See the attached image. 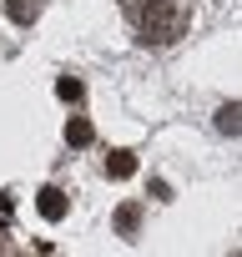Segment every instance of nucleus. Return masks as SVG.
Masks as SVG:
<instances>
[{
    "instance_id": "obj_9",
    "label": "nucleus",
    "mask_w": 242,
    "mask_h": 257,
    "mask_svg": "<svg viewBox=\"0 0 242 257\" xmlns=\"http://www.w3.org/2000/svg\"><path fill=\"white\" fill-rule=\"evenodd\" d=\"M127 6H132V11H137V6H142V0H127Z\"/></svg>"
},
{
    "instance_id": "obj_4",
    "label": "nucleus",
    "mask_w": 242,
    "mask_h": 257,
    "mask_svg": "<svg viewBox=\"0 0 242 257\" xmlns=\"http://www.w3.org/2000/svg\"><path fill=\"white\" fill-rule=\"evenodd\" d=\"M6 11H11L16 26H31V21L41 16V0H6Z\"/></svg>"
},
{
    "instance_id": "obj_6",
    "label": "nucleus",
    "mask_w": 242,
    "mask_h": 257,
    "mask_svg": "<svg viewBox=\"0 0 242 257\" xmlns=\"http://www.w3.org/2000/svg\"><path fill=\"white\" fill-rule=\"evenodd\" d=\"M106 172H111V177H132V172H137V157H132V152H111V157H106Z\"/></svg>"
},
{
    "instance_id": "obj_2",
    "label": "nucleus",
    "mask_w": 242,
    "mask_h": 257,
    "mask_svg": "<svg viewBox=\"0 0 242 257\" xmlns=\"http://www.w3.org/2000/svg\"><path fill=\"white\" fill-rule=\"evenodd\" d=\"M36 207H41L46 222H61V217H66V192H61V187H41V192H36Z\"/></svg>"
},
{
    "instance_id": "obj_5",
    "label": "nucleus",
    "mask_w": 242,
    "mask_h": 257,
    "mask_svg": "<svg viewBox=\"0 0 242 257\" xmlns=\"http://www.w3.org/2000/svg\"><path fill=\"white\" fill-rule=\"evenodd\" d=\"M91 137H96V132H91V121H86V116H71L66 142H71V147H91Z\"/></svg>"
},
{
    "instance_id": "obj_7",
    "label": "nucleus",
    "mask_w": 242,
    "mask_h": 257,
    "mask_svg": "<svg viewBox=\"0 0 242 257\" xmlns=\"http://www.w3.org/2000/svg\"><path fill=\"white\" fill-rule=\"evenodd\" d=\"M137 222H142V207H137V202H127V207L116 212V232H127V237H132V232H137Z\"/></svg>"
},
{
    "instance_id": "obj_1",
    "label": "nucleus",
    "mask_w": 242,
    "mask_h": 257,
    "mask_svg": "<svg viewBox=\"0 0 242 257\" xmlns=\"http://www.w3.org/2000/svg\"><path fill=\"white\" fill-rule=\"evenodd\" d=\"M132 16H137L147 46H172V41H182L187 26H192V6H187V0H142Z\"/></svg>"
},
{
    "instance_id": "obj_8",
    "label": "nucleus",
    "mask_w": 242,
    "mask_h": 257,
    "mask_svg": "<svg viewBox=\"0 0 242 257\" xmlns=\"http://www.w3.org/2000/svg\"><path fill=\"white\" fill-rule=\"evenodd\" d=\"M56 96H61V101H81V81H76V76H61V81H56Z\"/></svg>"
},
{
    "instance_id": "obj_3",
    "label": "nucleus",
    "mask_w": 242,
    "mask_h": 257,
    "mask_svg": "<svg viewBox=\"0 0 242 257\" xmlns=\"http://www.w3.org/2000/svg\"><path fill=\"white\" fill-rule=\"evenodd\" d=\"M217 132H222V137H237V132H242V106H237V101H227V106L217 111Z\"/></svg>"
}]
</instances>
